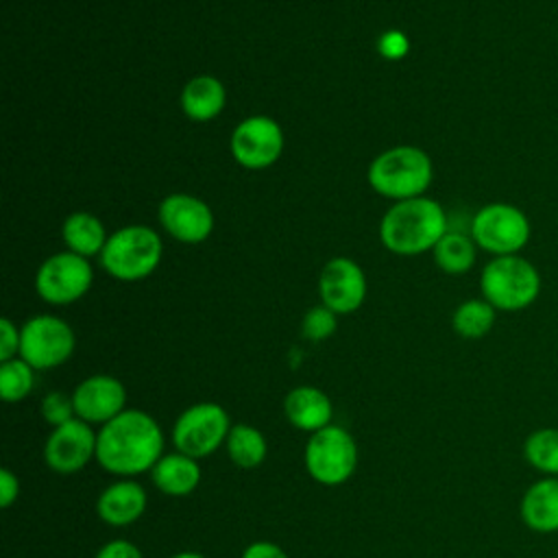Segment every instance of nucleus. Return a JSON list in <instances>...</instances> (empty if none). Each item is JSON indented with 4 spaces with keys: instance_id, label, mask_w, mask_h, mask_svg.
I'll list each match as a JSON object with an SVG mask.
<instances>
[{
    "instance_id": "1",
    "label": "nucleus",
    "mask_w": 558,
    "mask_h": 558,
    "mask_svg": "<svg viewBox=\"0 0 558 558\" xmlns=\"http://www.w3.org/2000/svg\"><path fill=\"white\" fill-rule=\"evenodd\" d=\"M163 456V434L157 421L142 410H122L96 436V462L120 477H133Z\"/></svg>"
},
{
    "instance_id": "2",
    "label": "nucleus",
    "mask_w": 558,
    "mask_h": 558,
    "mask_svg": "<svg viewBox=\"0 0 558 558\" xmlns=\"http://www.w3.org/2000/svg\"><path fill=\"white\" fill-rule=\"evenodd\" d=\"M449 231L442 205L429 196L397 201L379 222L381 244L397 255L432 251Z\"/></svg>"
},
{
    "instance_id": "3",
    "label": "nucleus",
    "mask_w": 558,
    "mask_h": 558,
    "mask_svg": "<svg viewBox=\"0 0 558 558\" xmlns=\"http://www.w3.org/2000/svg\"><path fill=\"white\" fill-rule=\"evenodd\" d=\"M538 268L521 255L490 257L480 272V292L497 312L527 310L541 294Z\"/></svg>"
},
{
    "instance_id": "4",
    "label": "nucleus",
    "mask_w": 558,
    "mask_h": 558,
    "mask_svg": "<svg viewBox=\"0 0 558 558\" xmlns=\"http://www.w3.org/2000/svg\"><path fill=\"white\" fill-rule=\"evenodd\" d=\"M434 177L429 155L418 146H392L368 166L371 187L395 201L423 196Z\"/></svg>"
},
{
    "instance_id": "5",
    "label": "nucleus",
    "mask_w": 558,
    "mask_h": 558,
    "mask_svg": "<svg viewBox=\"0 0 558 558\" xmlns=\"http://www.w3.org/2000/svg\"><path fill=\"white\" fill-rule=\"evenodd\" d=\"M163 244L155 229L129 225L113 231L100 251V266L120 281H140L153 275L161 262Z\"/></svg>"
},
{
    "instance_id": "6",
    "label": "nucleus",
    "mask_w": 558,
    "mask_h": 558,
    "mask_svg": "<svg viewBox=\"0 0 558 558\" xmlns=\"http://www.w3.org/2000/svg\"><path fill=\"white\" fill-rule=\"evenodd\" d=\"M469 235L477 248L493 257L519 255L532 238V225L523 209L512 203L497 201L475 211L471 218Z\"/></svg>"
},
{
    "instance_id": "7",
    "label": "nucleus",
    "mask_w": 558,
    "mask_h": 558,
    "mask_svg": "<svg viewBox=\"0 0 558 558\" xmlns=\"http://www.w3.org/2000/svg\"><path fill=\"white\" fill-rule=\"evenodd\" d=\"M303 453L310 477L325 486L347 482L357 466V445L353 436L333 423L314 432L307 438Z\"/></svg>"
},
{
    "instance_id": "8",
    "label": "nucleus",
    "mask_w": 558,
    "mask_h": 558,
    "mask_svg": "<svg viewBox=\"0 0 558 558\" xmlns=\"http://www.w3.org/2000/svg\"><path fill=\"white\" fill-rule=\"evenodd\" d=\"M229 432L227 410L214 401H201L179 414L172 425V442L179 453L201 460L227 442Z\"/></svg>"
},
{
    "instance_id": "9",
    "label": "nucleus",
    "mask_w": 558,
    "mask_h": 558,
    "mask_svg": "<svg viewBox=\"0 0 558 558\" xmlns=\"http://www.w3.org/2000/svg\"><path fill=\"white\" fill-rule=\"evenodd\" d=\"M72 327L52 314H39L28 318L20 329V357L35 371L57 368L74 353Z\"/></svg>"
},
{
    "instance_id": "10",
    "label": "nucleus",
    "mask_w": 558,
    "mask_h": 558,
    "mask_svg": "<svg viewBox=\"0 0 558 558\" xmlns=\"http://www.w3.org/2000/svg\"><path fill=\"white\" fill-rule=\"evenodd\" d=\"M94 281L89 259L72 251L50 255L35 275L37 294L52 305H68L78 301Z\"/></svg>"
},
{
    "instance_id": "11",
    "label": "nucleus",
    "mask_w": 558,
    "mask_h": 558,
    "mask_svg": "<svg viewBox=\"0 0 558 558\" xmlns=\"http://www.w3.org/2000/svg\"><path fill=\"white\" fill-rule=\"evenodd\" d=\"M283 153V131L268 116L244 118L231 133V155L246 170H264Z\"/></svg>"
},
{
    "instance_id": "12",
    "label": "nucleus",
    "mask_w": 558,
    "mask_h": 558,
    "mask_svg": "<svg viewBox=\"0 0 558 558\" xmlns=\"http://www.w3.org/2000/svg\"><path fill=\"white\" fill-rule=\"evenodd\" d=\"M96 436L92 425L72 418L50 432L44 445V460L48 469L61 475L83 471L96 458Z\"/></svg>"
},
{
    "instance_id": "13",
    "label": "nucleus",
    "mask_w": 558,
    "mask_h": 558,
    "mask_svg": "<svg viewBox=\"0 0 558 558\" xmlns=\"http://www.w3.org/2000/svg\"><path fill=\"white\" fill-rule=\"evenodd\" d=\"M157 216L163 231L183 244L205 242L214 231V214L209 205L192 194H168L159 203Z\"/></svg>"
},
{
    "instance_id": "14",
    "label": "nucleus",
    "mask_w": 558,
    "mask_h": 558,
    "mask_svg": "<svg viewBox=\"0 0 558 558\" xmlns=\"http://www.w3.org/2000/svg\"><path fill=\"white\" fill-rule=\"evenodd\" d=\"M318 292L323 305L333 314H351L366 299L364 270L349 257H333L320 270Z\"/></svg>"
},
{
    "instance_id": "15",
    "label": "nucleus",
    "mask_w": 558,
    "mask_h": 558,
    "mask_svg": "<svg viewBox=\"0 0 558 558\" xmlns=\"http://www.w3.org/2000/svg\"><path fill=\"white\" fill-rule=\"evenodd\" d=\"M72 401L76 418L89 425H105L124 410L126 390L124 384L111 375H92L74 388Z\"/></svg>"
},
{
    "instance_id": "16",
    "label": "nucleus",
    "mask_w": 558,
    "mask_h": 558,
    "mask_svg": "<svg viewBox=\"0 0 558 558\" xmlns=\"http://www.w3.org/2000/svg\"><path fill=\"white\" fill-rule=\"evenodd\" d=\"M146 504H148L146 490L137 482L120 480L109 484L98 495L96 512L105 523L113 527H124L135 523L144 514Z\"/></svg>"
},
{
    "instance_id": "17",
    "label": "nucleus",
    "mask_w": 558,
    "mask_h": 558,
    "mask_svg": "<svg viewBox=\"0 0 558 558\" xmlns=\"http://www.w3.org/2000/svg\"><path fill=\"white\" fill-rule=\"evenodd\" d=\"M519 514L525 527L538 534L558 532V477L543 475L532 482L519 504Z\"/></svg>"
},
{
    "instance_id": "18",
    "label": "nucleus",
    "mask_w": 558,
    "mask_h": 558,
    "mask_svg": "<svg viewBox=\"0 0 558 558\" xmlns=\"http://www.w3.org/2000/svg\"><path fill=\"white\" fill-rule=\"evenodd\" d=\"M286 416L290 425H294L301 432H318L327 425H331L333 405L331 399L314 386H296L288 392L283 401Z\"/></svg>"
},
{
    "instance_id": "19",
    "label": "nucleus",
    "mask_w": 558,
    "mask_h": 558,
    "mask_svg": "<svg viewBox=\"0 0 558 558\" xmlns=\"http://www.w3.org/2000/svg\"><path fill=\"white\" fill-rule=\"evenodd\" d=\"M227 105L225 85L211 74L190 78L181 92V109L194 122H209L222 113Z\"/></svg>"
},
{
    "instance_id": "20",
    "label": "nucleus",
    "mask_w": 558,
    "mask_h": 558,
    "mask_svg": "<svg viewBox=\"0 0 558 558\" xmlns=\"http://www.w3.org/2000/svg\"><path fill=\"white\" fill-rule=\"evenodd\" d=\"M153 484L170 497H185L190 495L201 482V466L198 460L185 453H163L159 462L150 471Z\"/></svg>"
},
{
    "instance_id": "21",
    "label": "nucleus",
    "mask_w": 558,
    "mask_h": 558,
    "mask_svg": "<svg viewBox=\"0 0 558 558\" xmlns=\"http://www.w3.org/2000/svg\"><path fill=\"white\" fill-rule=\"evenodd\" d=\"M61 235L63 242L68 246V251L83 255V257H92V255H100V251L107 244V229L100 222V218H96L94 214L87 211H74L63 220L61 227Z\"/></svg>"
},
{
    "instance_id": "22",
    "label": "nucleus",
    "mask_w": 558,
    "mask_h": 558,
    "mask_svg": "<svg viewBox=\"0 0 558 558\" xmlns=\"http://www.w3.org/2000/svg\"><path fill=\"white\" fill-rule=\"evenodd\" d=\"M432 251L436 266L447 275H464L477 259V244L471 235L460 231H447Z\"/></svg>"
},
{
    "instance_id": "23",
    "label": "nucleus",
    "mask_w": 558,
    "mask_h": 558,
    "mask_svg": "<svg viewBox=\"0 0 558 558\" xmlns=\"http://www.w3.org/2000/svg\"><path fill=\"white\" fill-rule=\"evenodd\" d=\"M266 451H268L266 438L257 427L244 425V423H238L231 427L227 436V453L235 466L255 469L264 462Z\"/></svg>"
},
{
    "instance_id": "24",
    "label": "nucleus",
    "mask_w": 558,
    "mask_h": 558,
    "mask_svg": "<svg viewBox=\"0 0 558 558\" xmlns=\"http://www.w3.org/2000/svg\"><path fill=\"white\" fill-rule=\"evenodd\" d=\"M495 318L497 310L486 299H466L456 307L451 316V327L460 338L477 340L493 329Z\"/></svg>"
},
{
    "instance_id": "25",
    "label": "nucleus",
    "mask_w": 558,
    "mask_h": 558,
    "mask_svg": "<svg viewBox=\"0 0 558 558\" xmlns=\"http://www.w3.org/2000/svg\"><path fill=\"white\" fill-rule=\"evenodd\" d=\"M525 462L547 477H558V427H541L523 440Z\"/></svg>"
},
{
    "instance_id": "26",
    "label": "nucleus",
    "mask_w": 558,
    "mask_h": 558,
    "mask_svg": "<svg viewBox=\"0 0 558 558\" xmlns=\"http://www.w3.org/2000/svg\"><path fill=\"white\" fill-rule=\"evenodd\" d=\"M35 384V368L22 360L13 357L0 364V395L7 403L22 401L31 395Z\"/></svg>"
},
{
    "instance_id": "27",
    "label": "nucleus",
    "mask_w": 558,
    "mask_h": 558,
    "mask_svg": "<svg viewBox=\"0 0 558 558\" xmlns=\"http://www.w3.org/2000/svg\"><path fill=\"white\" fill-rule=\"evenodd\" d=\"M301 331L307 340L320 342L336 331V314L325 305H316V307L307 310V314L303 316Z\"/></svg>"
},
{
    "instance_id": "28",
    "label": "nucleus",
    "mask_w": 558,
    "mask_h": 558,
    "mask_svg": "<svg viewBox=\"0 0 558 558\" xmlns=\"http://www.w3.org/2000/svg\"><path fill=\"white\" fill-rule=\"evenodd\" d=\"M41 416L52 427H59V425L76 418L72 397L65 395V392H48L41 401Z\"/></svg>"
},
{
    "instance_id": "29",
    "label": "nucleus",
    "mask_w": 558,
    "mask_h": 558,
    "mask_svg": "<svg viewBox=\"0 0 558 558\" xmlns=\"http://www.w3.org/2000/svg\"><path fill=\"white\" fill-rule=\"evenodd\" d=\"M20 353V329L9 320H0V362L13 360Z\"/></svg>"
},
{
    "instance_id": "30",
    "label": "nucleus",
    "mask_w": 558,
    "mask_h": 558,
    "mask_svg": "<svg viewBox=\"0 0 558 558\" xmlns=\"http://www.w3.org/2000/svg\"><path fill=\"white\" fill-rule=\"evenodd\" d=\"M94 558H144V556H142L140 547L133 545L131 541L116 538V541L105 543Z\"/></svg>"
},
{
    "instance_id": "31",
    "label": "nucleus",
    "mask_w": 558,
    "mask_h": 558,
    "mask_svg": "<svg viewBox=\"0 0 558 558\" xmlns=\"http://www.w3.org/2000/svg\"><path fill=\"white\" fill-rule=\"evenodd\" d=\"M20 495V482L17 477L11 473V469H2L0 471V504L2 508H9Z\"/></svg>"
},
{
    "instance_id": "32",
    "label": "nucleus",
    "mask_w": 558,
    "mask_h": 558,
    "mask_svg": "<svg viewBox=\"0 0 558 558\" xmlns=\"http://www.w3.org/2000/svg\"><path fill=\"white\" fill-rule=\"evenodd\" d=\"M242 558H288V554L270 541H255L242 551Z\"/></svg>"
},
{
    "instance_id": "33",
    "label": "nucleus",
    "mask_w": 558,
    "mask_h": 558,
    "mask_svg": "<svg viewBox=\"0 0 558 558\" xmlns=\"http://www.w3.org/2000/svg\"><path fill=\"white\" fill-rule=\"evenodd\" d=\"M379 50L386 57H401L408 50V41L401 33H388L379 41Z\"/></svg>"
},
{
    "instance_id": "34",
    "label": "nucleus",
    "mask_w": 558,
    "mask_h": 558,
    "mask_svg": "<svg viewBox=\"0 0 558 558\" xmlns=\"http://www.w3.org/2000/svg\"><path fill=\"white\" fill-rule=\"evenodd\" d=\"M170 558H205V556L198 554V551H179V554H174Z\"/></svg>"
}]
</instances>
